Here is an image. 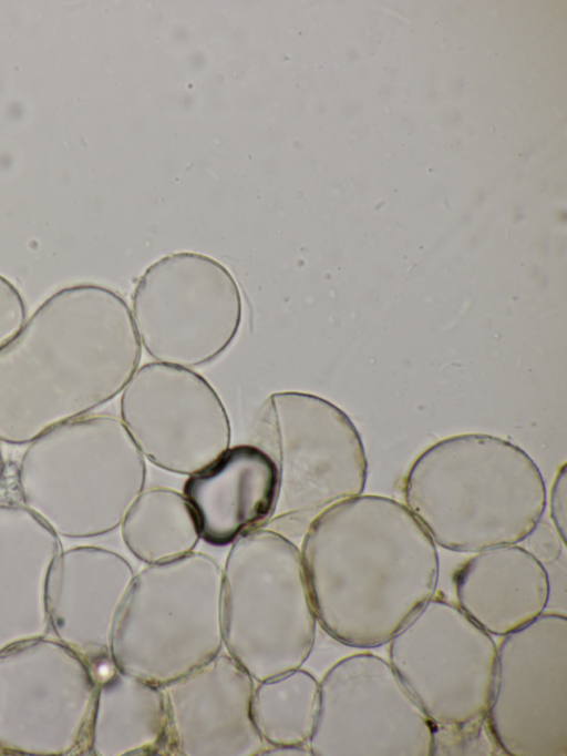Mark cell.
I'll return each instance as SVG.
<instances>
[{"label":"cell","instance_id":"3","mask_svg":"<svg viewBox=\"0 0 567 756\" xmlns=\"http://www.w3.org/2000/svg\"><path fill=\"white\" fill-rule=\"evenodd\" d=\"M406 508L434 543L457 552L516 544L546 507V486L518 446L485 433L444 438L411 464Z\"/></svg>","mask_w":567,"mask_h":756},{"label":"cell","instance_id":"15","mask_svg":"<svg viewBox=\"0 0 567 756\" xmlns=\"http://www.w3.org/2000/svg\"><path fill=\"white\" fill-rule=\"evenodd\" d=\"M127 549L146 564L194 551L200 540L183 493L166 487L143 490L122 521Z\"/></svg>","mask_w":567,"mask_h":756},{"label":"cell","instance_id":"2","mask_svg":"<svg viewBox=\"0 0 567 756\" xmlns=\"http://www.w3.org/2000/svg\"><path fill=\"white\" fill-rule=\"evenodd\" d=\"M141 358L118 293L91 283L54 292L0 348V442L28 445L107 403Z\"/></svg>","mask_w":567,"mask_h":756},{"label":"cell","instance_id":"7","mask_svg":"<svg viewBox=\"0 0 567 756\" xmlns=\"http://www.w3.org/2000/svg\"><path fill=\"white\" fill-rule=\"evenodd\" d=\"M223 566L192 551L147 564L124 599L126 674L163 687L220 653Z\"/></svg>","mask_w":567,"mask_h":756},{"label":"cell","instance_id":"5","mask_svg":"<svg viewBox=\"0 0 567 756\" xmlns=\"http://www.w3.org/2000/svg\"><path fill=\"white\" fill-rule=\"evenodd\" d=\"M317 623L300 549L288 537L259 528L231 543L223 566V642L255 682L301 667Z\"/></svg>","mask_w":567,"mask_h":756},{"label":"cell","instance_id":"4","mask_svg":"<svg viewBox=\"0 0 567 756\" xmlns=\"http://www.w3.org/2000/svg\"><path fill=\"white\" fill-rule=\"evenodd\" d=\"M145 458L122 420L86 415L53 427L28 443L17 489L34 512L65 532L115 529L144 490Z\"/></svg>","mask_w":567,"mask_h":756},{"label":"cell","instance_id":"16","mask_svg":"<svg viewBox=\"0 0 567 756\" xmlns=\"http://www.w3.org/2000/svg\"><path fill=\"white\" fill-rule=\"evenodd\" d=\"M319 711V682L301 667L257 682L254 724L269 746H308Z\"/></svg>","mask_w":567,"mask_h":756},{"label":"cell","instance_id":"20","mask_svg":"<svg viewBox=\"0 0 567 756\" xmlns=\"http://www.w3.org/2000/svg\"><path fill=\"white\" fill-rule=\"evenodd\" d=\"M4 469H6V467H4V459H3V454H2V451H1V448H0V486H1V482H2V479H3V476H4Z\"/></svg>","mask_w":567,"mask_h":756},{"label":"cell","instance_id":"10","mask_svg":"<svg viewBox=\"0 0 567 756\" xmlns=\"http://www.w3.org/2000/svg\"><path fill=\"white\" fill-rule=\"evenodd\" d=\"M471 620L464 634H426L414 619L391 640V666L436 735L474 737L487 725L497 647ZM488 726V725H487Z\"/></svg>","mask_w":567,"mask_h":756},{"label":"cell","instance_id":"12","mask_svg":"<svg viewBox=\"0 0 567 756\" xmlns=\"http://www.w3.org/2000/svg\"><path fill=\"white\" fill-rule=\"evenodd\" d=\"M162 688L167 755L251 756L266 748L251 716L255 681L229 654Z\"/></svg>","mask_w":567,"mask_h":756},{"label":"cell","instance_id":"17","mask_svg":"<svg viewBox=\"0 0 567 756\" xmlns=\"http://www.w3.org/2000/svg\"><path fill=\"white\" fill-rule=\"evenodd\" d=\"M25 321L27 308L21 293L0 275V348L18 334Z\"/></svg>","mask_w":567,"mask_h":756},{"label":"cell","instance_id":"6","mask_svg":"<svg viewBox=\"0 0 567 756\" xmlns=\"http://www.w3.org/2000/svg\"><path fill=\"white\" fill-rule=\"evenodd\" d=\"M252 439L277 472L275 508L264 528L299 535L323 511L364 490L368 461L359 431L322 397L271 394L256 415Z\"/></svg>","mask_w":567,"mask_h":756},{"label":"cell","instance_id":"14","mask_svg":"<svg viewBox=\"0 0 567 756\" xmlns=\"http://www.w3.org/2000/svg\"><path fill=\"white\" fill-rule=\"evenodd\" d=\"M460 609L484 631L506 636L538 619L550 584L543 563L511 544L483 550L454 576Z\"/></svg>","mask_w":567,"mask_h":756},{"label":"cell","instance_id":"8","mask_svg":"<svg viewBox=\"0 0 567 756\" xmlns=\"http://www.w3.org/2000/svg\"><path fill=\"white\" fill-rule=\"evenodd\" d=\"M131 313L150 357L192 369L214 361L231 345L241 324L243 299L221 263L196 252H176L140 276Z\"/></svg>","mask_w":567,"mask_h":756},{"label":"cell","instance_id":"9","mask_svg":"<svg viewBox=\"0 0 567 756\" xmlns=\"http://www.w3.org/2000/svg\"><path fill=\"white\" fill-rule=\"evenodd\" d=\"M120 415L143 457L172 473L190 476L230 447L221 399L189 368L144 364L122 390Z\"/></svg>","mask_w":567,"mask_h":756},{"label":"cell","instance_id":"19","mask_svg":"<svg viewBox=\"0 0 567 756\" xmlns=\"http://www.w3.org/2000/svg\"><path fill=\"white\" fill-rule=\"evenodd\" d=\"M566 463H564L556 474L554 480L550 498V518L555 529L559 533L563 542L566 544Z\"/></svg>","mask_w":567,"mask_h":756},{"label":"cell","instance_id":"11","mask_svg":"<svg viewBox=\"0 0 567 756\" xmlns=\"http://www.w3.org/2000/svg\"><path fill=\"white\" fill-rule=\"evenodd\" d=\"M375 678H361L358 655L339 661L319 683V711L309 748L312 755H398L390 738L408 728L433 725L391 664L380 660Z\"/></svg>","mask_w":567,"mask_h":756},{"label":"cell","instance_id":"18","mask_svg":"<svg viewBox=\"0 0 567 756\" xmlns=\"http://www.w3.org/2000/svg\"><path fill=\"white\" fill-rule=\"evenodd\" d=\"M527 551L540 563L557 560L561 548L566 545L555 527L547 521L539 520L525 538Z\"/></svg>","mask_w":567,"mask_h":756},{"label":"cell","instance_id":"13","mask_svg":"<svg viewBox=\"0 0 567 756\" xmlns=\"http://www.w3.org/2000/svg\"><path fill=\"white\" fill-rule=\"evenodd\" d=\"M183 494L200 539L216 546L228 545L264 528L271 518L277 497L276 468L258 446L236 445L188 476Z\"/></svg>","mask_w":567,"mask_h":756},{"label":"cell","instance_id":"1","mask_svg":"<svg viewBox=\"0 0 567 756\" xmlns=\"http://www.w3.org/2000/svg\"><path fill=\"white\" fill-rule=\"evenodd\" d=\"M300 554L317 622L338 642H390L434 596L439 555L402 503L377 494L343 500L303 533Z\"/></svg>","mask_w":567,"mask_h":756}]
</instances>
